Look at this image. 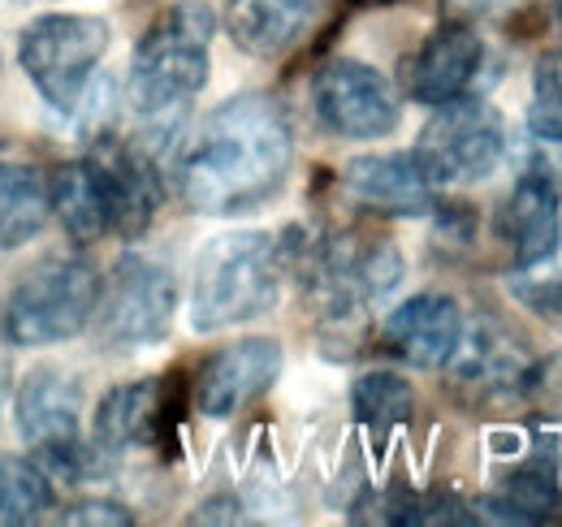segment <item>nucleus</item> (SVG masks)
<instances>
[{
  "label": "nucleus",
  "mask_w": 562,
  "mask_h": 527,
  "mask_svg": "<svg viewBox=\"0 0 562 527\" xmlns=\"http://www.w3.org/2000/svg\"><path fill=\"white\" fill-rule=\"evenodd\" d=\"M290 165L294 131L285 109L265 91H243L212 109L195 131L178 165V191L204 216H234L278 195Z\"/></svg>",
  "instance_id": "1"
},
{
  "label": "nucleus",
  "mask_w": 562,
  "mask_h": 527,
  "mask_svg": "<svg viewBox=\"0 0 562 527\" xmlns=\"http://www.w3.org/2000/svg\"><path fill=\"white\" fill-rule=\"evenodd\" d=\"M355 203L381 216H424L437 203V187L428 182L416 152H385V156H359L342 173Z\"/></svg>",
  "instance_id": "14"
},
{
  "label": "nucleus",
  "mask_w": 562,
  "mask_h": 527,
  "mask_svg": "<svg viewBox=\"0 0 562 527\" xmlns=\"http://www.w3.org/2000/svg\"><path fill=\"white\" fill-rule=\"evenodd\" d=\"M281 341L278 337H243L225 350H216L195 385V406L209 419H229L247 402L265 394L281 372Z\"/></svg>",
  "instance_id": "11"
},
{
  "label": "nucleus",
  "mask_w": 562,
  "mask_h": 527,
  "mask_svg": "<svg viewBox=\"0 0 562 527\" xmlns=\"http://www.w3.org/2000/svg\"><path fill=\"white\" fill-rule=\"evenodd\" d=\"M329 0H225L229 40L260 61L285 57L325 13Z\"/></svg>",
  "instance_id": "15"
},
{
  "label": "nucleus",
  "mask_w": 562,
  "mask_h": 527,
  "mask_svg": "<svg viewBox=\"0 0 562 527\" xmlns=\"http://www.w3.org/2000/svg\"><path fill=\"white\" fill-rule=\"evenodd\" d=\"M528 131L546 143H562V48L541 53V61L532 66Z\"/></svg>",
  "instance_id": "22"
},
{
  "label": "nucleus",
  "mask_w": 562,
  "mask_h": 527,
  "mask_svg": "<svg viewBox=\"0 0 562 527\" xmlns=\"http://www.w3.org/2000/svg\"><path fill=\"white\" fill-rule=\"evenodd\" d=\"M173 312H178L173 272L139 251H126L109 268V277H100V299L91 321L109 346H151L169 337Z\"/></svg>",
  "instance_id": "8"
},
{
  "label": "nucleus",
  "mask_w": 562,
  "mask_h": 527,
  "mask_svg": "<svg viewBox=\"0 0 562 527\" xmlns=\"http://www.w3.org/2000/svg\"><path fill=\"white\" fill-rule=\"evenodd\" d=\"M493 234L506 243L515 268H537V264L554 260L562 243V208L554 173L541 169L537 160L515 178L510 195L502 199L497 216H493Z\"/></svg>",
  "instance_id": "10"
},
{
  "label": "nucleus",
  "mask_w": 562,
  "mask_h": 527,
  "mask_svg": "<svg viewBox=\"0 0 562 527\" xmlns=\"http://www.w3.org/2000/svg\"><path fill=\"white\" fill-rule=\"evenodd\" d=\"M53 216L48 199V173L31 160L0 156V251L26 247L35 234H44Z\"/></svg>",
  "instance_id": "18"
},
{
  "label": "nucleus",
  "mask_w": 562,
  "mask_h": 527,
  "mask_svg": "<svg viewBox=\"0 0 562 527\" xmlns=\"http://www.w3.org/2000/svg\"><path fill=\"white\" fill-rule=\"evenodd\" d=\"M481 66H485V40L463 22H446L412 53V61L403 69V91L416 104L437 109L468 96Z\"/></svg>",
  "instance_id": "12"
},
{
  "label": "nucleus",
  "mask_w": 562,
  "mask_h": 527,
  "mask_svg": "<svg viewBox=\"0 0 562 527\" xmlns=\"http://www.w3.org/2000/svg\"><path fill=\"white\" fill-rule=\"evenodd\" d=\"M57 502L53 475L35 455H0V527L40 524Z\"/></svg>",
  "instance_id": "20"
},
{
  "label": "nucleus",
  "mask_w": 562,
  "mask_h": 527,
  "mask_svg": "<svg viewBox=\"0 0 562 527\" xmlns=\"http://www.w3.org/2000/svg\"><path fill=\"white\" fill-rule=\"evenodd\" d=\"M502 156H506V122L490 100H472V96L437 104L416 143V160L437 191L472 187L490 178Z\"/></svg>",
  "instance_id": "7"
},
{
  "label": "nucleus",
  "mask_w": 562,
  "mask_h": 527,
  "mask_svg": "<svg viewBox=\"0 0 562 527\" xmlns=\"http://www.w3.org/2000/svg\"><path fill=\"white\" fill-rule=\"evenodd\" d=\"M109 53V22L91 13H44L22 31L18 66L48 109L70 117Z\"/></svg>",
  "instance_id": "6"
},
{
  "label": "nucleus",
  "mask_w": 562,
  "mask_h": 527,
  "mask_svg": "<svg viewBox=\"0 0 562 527\" xmlns=\"http://www.w3.org/2000/svg\"><path fill=\"white\" fill-rule=\"evenodd\" d=\"M9 333H4V321H0V394L9 390Z\"/></svg>",
  "instance_id": "25"
},
{
  "label": "nucleus",
  "mask_w": 562,
  "mask_h": 527,
  "mask_svg": "<svg viewBox=\"0 0 562 527\" xmlns=\"http://www.w3.org/2000/svg\"><path fill=\"white\" fill-rule=\"evenodd\" d=\"M519 303H528L537 316H546L550 325L562 329V277H546V281H519L515 285Z\"/></svg>",
  "instance_id": "23"
},
{
  "label": "nucleus",
  "mask_w": 562,
  "mask_h": 527,
  "mask_svg": "<svg viewBox=\"0 0 562 527\" xmlns=\"http://www.w3.org/2000/svg\"><path fill=\"white\" fill-rule=\"evenodd\" d=\"M285 251L265 229L216 234L191 272V329L221 333L265 316L278 303Z\"/></svg>",
  "instance_id": "3"
},
{
  "label": "nucleus",
  "mask_w": 562,
  "mask_h": 527,
  "mask_svg": "<svg viewBox=\"0 0 562 527\" xmlns=\"http://www.w3.org/2000/svg\"><path fill=\"white\" fill-rule=\"evenodd\" d=\"M554 13H559V22H562V0H554Z\"/></svg>",
  "instance_id": "26"
},
{
  "label": "nucleus",
  "mask_w": 562,
  "mask_h": 527,
  "mask_svg": "<svg viewBox=\"0 0 562 527\" xmlns=\"http://www.w3.org/2000/svg\"><path fill=\"white\" fill-rule=\"evenodd\" d=\"M216 35V13L204 0L169 4L135 44L126 100L160 138H173L191 96L209 82V48Z\"/></svg>",
  "instance_id": "2"
},
{
  "label": "nucleus",
  "mask_w": 562,
  "mask_h": 527,
  "mask_svg": "<svg viewBox=\"0 0 562 527\" xmlns=\"http://www.w3.org/2000/svg\"><path fill=\"white\" fill-rule=\"evenodd\" d=\"M459 337H463V312L450 294H416L398 303L381 325V346L398 363L420 368V372L446 368Z\"/></svg>",
  "instance_id": "13"
},
{
  "label": "nucleus",
  "mask_w": 562,
  "mask_h": 527,
  "mask_svg": "<svg viewBox=\"0 0 562 527\" xmlns=\"http://www.w3.org/2000/svg\"><path fill=\"white\" fill-rule=\"evenodd\" d=\"M316 122L338 138H385L403 122V100L381 69L355 57H334L312 78Z\"/></svg>",
  "instance_id": "9"
},
{
  "label": "nucleus",
  "mask_w": 562,
  "mask_h": 527,
  "mask_svg": "<svg viewBox=\"0 0 562 527\" xmlns=\"http://www.w3.org/2000/svg\"><path fill=\"white\" fill-rule=\"evenodd\" d=\"M100 299V268L82 256L40 260L4 303V333L13 346H57L91 325Z\"/></svg>",
  "instance_id": "5"
},
{
  "label": "nucleus",
  "mask_w": 562,
  "mask_h": 527,
  "mask_svg": "<svg viewBox=\"0 0 562 527\" xmlns=\"http://www.w3.org/2000/svg\"><path fill=\"white\" fill-rule=\"evenodd\" d=\"M351 406L363 428L385 437L416 415V390L398 372H363L351 390Z\"/></svg>",
  "instance_id": "21"
},
{
  "label": "nucleus",
  "mask_w": 562,
  "mask_h": 527,
  "mask_svg": "<svg viewBox=\"0 0 562 527\" xmlns=\"http://www.w3.org/2000/svg\"><path fill=\"white\" fill-rule=\"evenodd\" d=\"M450 368H454V381L476 394H510L524 377V355L502 329L481 325L476 333L463 329L450 355Z\"/></svg>",
  "instance_id": "19"
},
{
  "label": "nucleus",
  "mask_w": 562,
  "mask_h": 527,
  "mask_svg": "<svg viewBox=\"0 0 562 527\" xmlns=\"http://www.w3.org/2000/svg\"><path fill=\"white\" fill-rule=\"evenodd\" d=\"M13 419L22 441L31 446V455L48 475H61L70 484L95 480L100 450L82 437V385L74 372L57 363L31 368L18 385Z\"/></svg>",
  "instance_id": "4"
},
{
  "label": "nucleus",
  "mask_w": 562,
  "mask_h": 527,
  "mask_svg": "<svg viewBox=\"0 0 562 527\" xmlns=\"http://www.w3.org/2000/svg\"><path fill=\"white\" fill-rule=\"evenodd\" d=\"M169 415L165 381H131L100 397L91 419V446L100 455H122L135 446H156Z\"/></svg>",
  "instance_id": "16"
},
{
  "label": "nucleus",
  "mask_w": 562,
  "mask_h": 527,
  "mask_svg": "<svg viewBox=\"0 0 562 527\" xmlns=\"http://www.w3.org/2000/svg\"><path fill=\"white\" fill-rule=\"evenodd\" d=\"M48 199L61 229L78 243H100L104 234H113V203L95 156L57 165V173L48 178Z\"/></svg>",
  "instance_id": "17"
},
{
  "label": "nucleus",
  "mask_w": 562,
  "mask_h": 527,
  "mask_svg": "<svg viewBox=\"0 0 562 527\" xmlns=\"http://www.w3.org/2000/svg\"><path fill=\"white\" fill-rule=\"evenodd\" d=\"M61 524H109V527H126L135 524V515L126 511V506H117V502H78L70 506L66 515H61Z\"/></svg>",
  "instance_id": "24"
}]
</instances>
